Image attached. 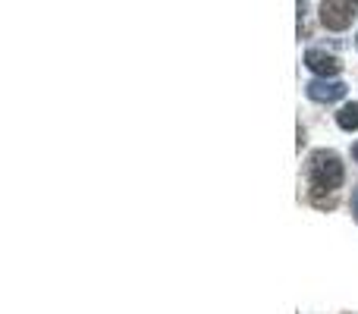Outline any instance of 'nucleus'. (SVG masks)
I'll return each instance as SVG.
<instances>
[{"label": "nucleus", "mask_w": 358, "mask_h": 314, "mask_svg": "<svg viewBox=\"0 0 358 314\" xmlns=\"http://www.w3.org/2000/svg\"><path fill=\"white\" fill-rule=\"evenodd\" d=\"M343 160L336 151H315L308 164V179H311V192H336L343 185Z\"/></svg>", "instance_id": "obj_1"}, {"label": "nucleus", "mask_w": 358, "mask_h": 314, "mask_svg": "<svg viewBox=\"0 0 358 314\" xmlns=\"http://www.w3.org/2000/svg\"><path fill=\"white\" fill-rule=\"evenodd\" d=\"M355 16H358V0H324L321 3V22L330 31L349 29Z\"/></svg>", "instance_id": "obj_2"}, {"label": "nucleus", "mask_w": 358, "mask_h": 314, "mask_svg": "<svg viewBox=\"0 0 358 314\" xmlns=\"http://www.w3.org/2000/svg\"><path fill=\"white\" fill-rule=\"evenodd\" d=\"M305 94L311 101H321V104H334V101L346 98V85L340 79H315L305 85Z\"/></svg>", "instance_id": "obj_3"}, {"label": "nucleus", "mask_w": 358, "mask_h": 314, "mask_svg": "<svg viewBox=\"0 0 358 314\" xmlns=\"http://www.w3.org/2000/svg\"><path fill=\"white\" fill-rule=\"evenodd\" d=\"M305 66H308L311 73H317L321 79H334V76L343 69V63L336 60L334 54H324V50H308V54H305Z\"/></svg>", "instance_id": "obj_4"}, {"label": "nucleus", "mask_w": 358, "mask_h": 314, "mask_svg": "<svg viewBox=\"0 0 358 314\" xmlns=\"http://www.w3.org/2000/svg\"><path fill=\"white\" fill-rule=\"evenodd\" d=\"M336 123H340V129L346 132H355L358 129V104H346L340 113H336Z\"/></svg>", "instance_id": "obj_5"}, {"label": "nucleus", "mask_w": 358, "mask_h": 314, "mask_svg": "<svg viewBox=\"0 0 358 314\" xmlns=\"http://www.w3.org/2000/svg\"><path fill=\"white\" fill-rule=\"evenodd\" d=\"M352 210H355V217H358V189L352 192Z\"/></svg>", "instance_id": "obj_6"}, {"label": "nucleus", "mask_w": 358, "mask_h": 314, "mask_svg": "<svg viewBox=\"0 0 358 314\" xmlns=\"http://www.w3.org/2000/svg\"><path fill=\"white\" fill-rule=\"evenodd\" d=\"M352 155H355V160H358V145H355V148H352Z\"/></svg>", "instance_id": "obj_7"}, {"label": "nucleus", "mask_w": 358, "mask_h": 314, "mask_svg": "<svg viewBox=\"0 0 358 314\" xmlns=\"http://www.w3.org/2000/svg\"><path fill=\"white\" fill-rule=\"evenodd\" d=\"M355 48H358V38H355Z\"/></svg>", "instance_id": "obj_8"}]
</instances>
